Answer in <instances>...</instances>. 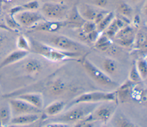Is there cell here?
I'll return each instance as SVG.
<instances>
[{
    "mask_svg": "<svg viewBox=\"0 0 147 127\" xmlns=\"http://www.w3.org/2000/svg\"><path fill=\"white\" fill-rule=\"evenodd\" d=\"M13 110L19 114L41 113V110L23 100L18 98L11 100L10 101Z\"/></svg>",
    "mask_w": 147,
    "mask_h": 127,
    "instance_id": "cell-8",
    "label": "cell"
},
{
    "mask_svg": "<svg viewBox=\"0 0 147 127\" xmlns=\"http://www.w3.org/2000/svg\"><path fill=\"white\" fill-rule=\"evenodd\" d=\"M63 24V23L59 21H49L43 22L39 25L38 29L39 30L53 32L59 30Z\"/></svg>",
    "mask_w": 147,
    "mask_h": 127,
    "instance_id": "cell-17",
    "label": "cell"
},
{
    "mask_svg": "<svg viewBox=\"0 0 147 127\" xmlns=\"http://www.w3.org/2000/svg\"><path fill=\"white\" fill-rule=\"evenodd\" d=\"M65 103L63 101L55 102L48 105L44 110V113L48 116H55L59 114L64 109Z\"/></svg>",
    "mask_w": 147,
    "mask_h": 127,
    "instance_id": "cell-16",
    "label": "cell"
},
{
    "mask_svg": "<svg viewBox=\"0 0 147 127\" xmlns=\"http://www.w3.org/2000/svg\"><path fill=\"white\" fill-rule=\"evenodd\" d=\"M120 27L117 24L116 19H114L110 22L109 25L106 27V35L109 37H113L115 35V34L118 31Z\"/></svg>",
    "mask_w": 147,
    "mask_h": 127,
    "instance_id": "cell-25",
    "label": "cell"
},
{
    "mask_svg": "<svg viewBox=\"0 0 147 127\" xmlns=\"http://www.w3.org/2000/svg\"><path fill=\"white\" fill-rule=\"evenodd\" d=\"M53 2H56V3H60L62 2L63 0H51Z\"/></svg>",
    "mask_w": 147,
    "mask_h": 127,
    "instance_id": "cell-35",
    "label": "cell"
},
{
    "mask_svg": "<svg viewBox=\"0 0 147 127\" xmlns=\"http://www.w3.org/2000/svg\"><path fill=\"white\" fill-rule=\"evenodd\" d=\"M116 93H105L102 92H94L83 94L77 97L72 104L75 105L81 102H101L106 101H116Z\"/></svg>",
    "mask_w": 147,
    "mask_h": 127,
    "instance_id": "cell-7",
    "label": "cell"
},
{
    "mask_svg": "<svg viewBox=\"0 0 147 127\" xmlns=\"http://www.w3.org/2000/svg\"><path fill=\"white\" fill-rule=\"evenodd\" d=\"M99 103L81 102L76 104L78 105L77 106H74V108H72L64 113L51 118L49 120H51L52 122L60 123L81 121L87 118Z\"/></svg>",
    "mask_w": 147,
    "mask_h": 127,
    "instance_id": "cell-1",
    "label": "cell"
},
{
    "mask_svg": "<svg viewBox=\"0 0 147 127\" xmlns=\"http://www.w3.org/2000/svg\"><path fill=\"white\" fill-rule=\"evenodd\" d=\"M114 37L118 44L123 46H130L134 41V30L129 26H124L118 30Z\"/></svg>",
    "mask_w": 147,
    "mask_h": 127,
    "instance_id": "cell-9",
    "label": "cell"
},
{
    "mask_svg": "<svg viewBox=\"0 0 147 127\" xmlns=\"http://www.w3.org/2000/svg\"><path fill=\"white\" fill-rule=\"evenodd\" d=\"M99 11L94 6L91 5H82L78 9V13L82 18L88 21H94Z\"/></svg>",
    "mask_w": 147,
    "mask_h": 127,
    "instance_id": "cell-12",
    "label": "cell"
},
{
    "mask_svg": "<svg viewBox=\"0 0 147 127\" xmlns=\"http://www.w3.org/2000/svg\"><path fill=\"white\" fill-rule=\"evenodd\" d=\"M18 98L26 101V102L30 103L33 106L41 109L43 106V100L42 96L40 94L37 93H29L25 94L20 96Z\"/></svg>",
    "mask_w": 147,
    "mask_h": 127,
    "instance_id": "cell-14",
    "label": "cell"
},
{
    "mask_svg": "<svg viewBox=\"0 0 147 127\" xmlns=\"http://www.w3.org/2000/svg\"><path fill=\"white\" fill-rule=\"evenodd\" d=\"M25 69L29 73H37L42 69V64L41 62L34 58L29 59L25 64Z\"/></svg>",
    "mask_w": 147,
    "mask_h": 127,
    "instance_id": "cell-18",
    "label": "cell"
},
{
    "mask_svg": "<svg viewBox=\"0 0 147 127\" xmlns=\"http://www.w3.org/2000/svg\"><path fill=\"white\" fill-rule=\"evenodd\" d=\"M23 7L28 10H36L38 8L39 3L37 1H33L24 5Z\"/></svg>",
    "mask_w": 147,
    "mask_h": 127,
    "instance_id": "cell-33",
    "label": "cell"
},
{
    "mask_svg": "<svg viewBox=\"0 0 147 127\" xmlns=\"http://www.w3.org/2000/svg\"><path fill=\"white\" fill-rule=\"evenodd\" d=\"M136 64L137 69L142 80H146L147 77V63L146 59L144 58H140Z\"/></svg>",
    "mask_w": 147,
    "mask_h": 127,
    "instance_id": "cell-21",
    "label": "cell"
},
{
    "mask_svg": "<svg viewBox=\"0 0 147 127\" xmlns=\"http://www.w3.org/2000/svg\"><path fill=\"white\" fill-rule=\"evenodd\" d=\"M102 67L103 72L108 75L111 78L114 77L119 72V65L114 59L110 58H105L102 61Z\"/></svg>",
    "mask_w": 147,
    "mask_h": 127,
    "instance_id": "cell-11",
    "label": "cell"
},
{
    "mask_svg": "<svg viewBox=\"0 0 147 127\" xmlns=\"http://www.w3.org/2000/svg\"><path fill=\"white\" fill-rule=\"evenodd\" d=\"M18 46L20 49L25 50L29 51L30 50V47L26 40L23 37H20L18 41Z\"/></svg>",
    "mask_w": 147,
    "mask_h": 127,
    "instance_id": "cell-31",
    "label": "cell"
},
{
    "mask_svg": "<svg viewBox=\"0 0 147 127\" xmlns=\"http://www.w3.org/2000/svg\"><path fill=\"white\" fill-rule=\"evenodd\" d=\"M88 2L91 5L94 6L103 7L107 5V0H88Z\"/></svg>",
    "mask_w": 147,
    "mask_h": 127,
    "instance_id": "cell-32",
    "label": "cell"
},
{
    "mask_svg": "<svg viewBox=\"0 0 147 127\" xmlns=\"http://www.w3.org/2000/svg\"><path fill=\"white\" fill-rule=\"evenodd\" d=\"M66 90V84L61 80H56L49 87V92L55 96L60 95Z\"/></svg>",
    "mask_w": 147,
    "mask_h": 127,
    "instance_id": "cell-19",
    "label": "cell"
},
{
    "mask_svg": "<svg viewBox=\"0 0 147 127\" xmlns=\"http://www.w3.org/2000/svg\"><path fill=\"white\" fill-rule=\"evenodd\" d=\"M129 79L133 82H140L142 81V79L137 69L136 62H134L130 70L129 73Z\"/></svg>",
    "mask_w": 147,
    "mask_h": 127,
    "instance_id": "cell-27",
    "label": "cell"
},
{
    "mask_svg": "<svg viewBox=\"0 0 147 127\" xmlns=\"http://www.w3.org/2000/svg\"><path fill=\"white\" fill-rule=\"evenodd\" d=\"M114 15L113 13H110L106 14V15H105V17L101 20V21L97 24L98 26L96 27H98V30L99 31H102L105 30L106 27L109 25L110 22L112 21Z\"/></svg>",
    "mask_w": 147,
    "mask_h": 127,
    "instance_id": "cell-23",
    "label": "cell"
},
{
    "mask_svg": "<svg viewBox=\"0 0 147 127\" xmlns=\"http://www.w3.org/2000/svg\"><path fill=\"white\" fill-rule=\"evenodd\" d=\"M10 118V111L8 106H5L0 109V121L2 124H6Z\"/></svg>",
    "mask_w": 147,
    "mask_h": 127,
    "instance_id": "cell-26",
    "label": "cell"
},
{
    "mask_svg": "<svg viewBox=\"0 0 147 127\" xmlns=\"http://www.w3.org/2000/svg\"><path fill=\"white\" fill-rule=\"evenodd\" d=\"M131 93L130 85L129 83H126L119 89L118 92V98L122 102H125L130 97Z\"/></svg>",
    "mask_w": 147,
    "mask_h": 127,
    "instance_id": "cell-20",
    "label": "cell"
},
{
    "mask_svg": "<svg viewBox=\"0 0 147 127\" xmlns=\"http://www.w3.org/2000/svg\"><path fill=\"white\" fill-rule=\"evenodd\" d=\"M32 43V47L35 53L52 61H61L79 55V53L63 51L36 41Z\"/></svg>",
    "mask_w": 147,
    "mask_h": 127,
    "instance_id": "cell-2",
    "label": "cell"
},
{
    "mask_svg": "<svg viewBox=\"0 0 147 127\" xmlns=\"http://www.w3.org/2000/svg\"><path fill=\"white\" fill-rule=\"evenodd\" d=\"M40 113L24 114L17 116L11 120V123L13 124H28L33 123L40 118Z\"/></svg>",
    "mask_w": 147,
    "mask_h": 127,
    "instance_id": "cell-13",
    "label": "cell"
},
{
    "mask_svg": "<svg viewBox=\"0 0 147 127\" xmlns=\"http://www.w3.org/2000/svg\"><path fill=\"white\" fill-rule=\"evenodd\" d=\"M136 44L137 47H145L146 45V33L143 31H139L137 35Z\"/></svg>",
    "mask_w": 147,
    "mask_h": 127,
    "instance_id": "cell-28",
    "label": "cell"
},
{
    "mask_svg": "<svg viewBox=\"0 0 147 127\" xmlns=\"http://www.w3.org/2000/svg\"><path fill=\"white\" fill-rule=\"evenodd\" d=\"M118 11L124 17H129L131 14V10L127 5L125 3H122L118 7Z\"/></svg>",
    "mask_w": 147,
    "mask_h": 127,
    "instance_id": "cell-30",
    "label": "cell"
},
{
    "mask_svg": "<svg viewBox=\"0 0 147 127\" xmlns=\"http://www.w3.org/2000/svg\"><path fill=\"white\" fill-rule=\"evenodd\" d=\"M44 38L43 43L63 51L79 53L85 49L80 43L64 35H48Z\"/></svg>",
    "mask_w": 147,
    "mask_h": 127,
    "instance_id": "cell-3",
    "label": "cell"
},
{
    "mask_svg": "<svg viewBox=\"0 0 147 127\" xmlns=\"http://www.w3.org/2000/svg\"><path fill=\"white\" fill-rule=\"evenodd\" d=\"M43 16L38 12L34 11H26L21 13L18 16L20 22L25 26H29L40 21Z\"/></svg>",
    "mask_w": 147,
    "mask_h": 127,
    "instance_id": "cell-10",
    "label": "cell"
},
{
    "mask_svg": "<svg viewBox=\"0 0 147 127\" xmlns=\"http://www.w3.org/2000/svg\"><path fill=\"white\" fill-rule=\"evenodd\" d=\"M82 65L88 75L99 84L106 87L117 86V84L112 80V78L88 59L83 60Z\"/></svg>",
    "mask_w": 147,
    "mask_h": 127,
    "instance_id": "cell-5",
    "label": "cell"
},
{
    "mask_svg": "<svg viewBox=\"0 0 147 127\" xmlns=\"http://www.w3.org/2000/svg\"><path fill=\"white\" fill-rule=\"evenodd\" d=\"M114 126H122V127L134 126V125L133 123H131L124 116L121 115H117L116 116H114Z\"/></svg>",
    "mask_w": 147,
    "mask_h": 127,
    "instance_id": "cell-22",
    "label": "cell"
},
{
    "mask_svg": "<svg viewBox=\"0 0 147 127\" xmlns=\"http://www.w3.org/2000/svg\"><path fill=\"white\" fill-rule=\"evenodd\" d=\"M98 31H96L95 30L91 31V33L87 34V38L88 39L91 41V42H95L96 41V40L98 39Z\"/></svg>",
    "mask_w": 147,
    "mask_h": 127,
    "instance_id": "cell-34",
    "label": "cell"
},
{
    "mask_svg": "<svg viewBox=\"0 0 147 127\" xmlns=\"http://www.w3.org/2000/svg\"><path fill=\"white\" fill-rule=\"evenodd\" d=\"M2 41H3V38H2V37L1 36H0V44L2 43Z\"/></svg>",
    "mask_w": 147,
    "mask_h": 127,
    "instance_id": "cell-36",
    "label": "cell"
},
{
    "mask_svg": "<svg viewBox=\"0 0 147 127\" xmlns=\"http://www.w3.org/2000/svg\"><path fill=\"white\" fill-rule=\"evenodd\" d=\"M95 42L97 48L102 51H106L111 45L110 41L106 36H102L99 38H98Z\"/></svg>",
    "mask_w": 147,
    "mask_h": 127,
    "instance_id": "cell-24",
    "label": "cell"
},
{
    "mask_svg": "<svg viewBox=\"0 0 147 127\" xmlns=\"http://www.w3.org/2000/svg\"><path fill=\"white\" fill-rule=\"evenodd\" d=\"M132 1H138V0H132Z\"/></svg>",
    "mask_w": 147,
    "mask_h": 127,
    "instance_id": "cell-37",
    "label": "cell"
},
{
    "mask_svg": "<svg viewBox=\"0 0 147 127\" xmlns=\"http://www.w3.org/2000/svg\"><path fill=\"white\" fill-rule=\"evenodd\" d=\"M96 29V24L92 21H88L83 25L82 29L84 33L88 34Z\"/></svg>",
    "mask_w": 147,
    "mask_h": 127,
    "instance_id": "cell-29",
    "label": "cell"
},
{
    "mask_svg": "<svg viewBox=\"0 0 147 127\" xmlns=\"http://www.w3.org/2000/svg\"><path fill=\"white\" fill-rule=\"evenodd\" d=\"M115 101H106L98 104L92 113L83 121H100L107 122L115 113L117 104Z\"/></svg>",
    "mask_w": 147,
    "mask_h": 127,
    "instance_id": "cell-4",
    "label": "cell"
},
{
    "mask_svg": "<svg viewBox=\"0 0 147 127\" xmlns=\"http://www.w3.org/2000/svg\"><path fill=\"white\" fill-rule=\"evenodd\" d=\"M67 13V8L60 3L47 2L41 7V14L51 21H58L64 18Z\"/></svg>",
    "mask_w": 147,
    "mask_h": 127,
    "instance_id": "cell-6",
    "label": "cell"
},
{
    "mask_svg": "<svg viewBox=\"0 0 147 127\" xmlns=\"http://www.w3.org/2000/svg\"><path fill=\"white\" fill-rule=\"evenodd\" d=\"M28 54V51L25 50H17L12 52L1 64L0 68L21 59L22 58H24Z\"/></svg>",
    "mask_w": 147,
    "mask_h": 127,
    "instance_id": "cell-15",
    "label": "cell"
}]
</instances>
